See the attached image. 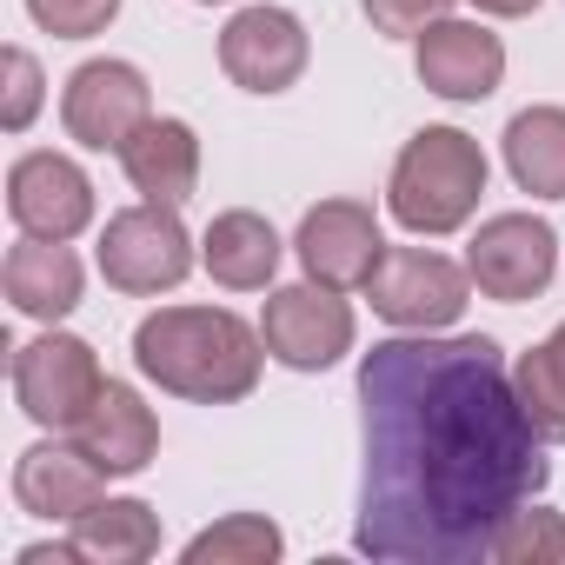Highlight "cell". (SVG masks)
Instances as JSON below:
<instances>
[{
  "label": "cell",
  "mask_w": 565,
  "mask_h": 565,
  "mask_svg": "<svg viewBox=\"0 0 565 565\" xmlns=\"http://www.w3.org/2000/svg\"><path fill=\"white\" fill-rule=\"evenodd\" d=\"M360 519L380 565H479L552 459L486 333H393L360 360Z\"/></svg>",
  "instance_id": "cell-1"
},
{
  "label": "cell",
  "mask_w": 565,
  "mask_h": 565,
  "mask_svg": "<svg viewBox=\"0 0 565 565\" xmlns=\"http://www.w3.org/2000/svg\"><path fill=\"white\" fill-rule=\"evenodd\" d=\"M266 340L233 307H160L134 327V366L147 386L186 406H233L266 373Z\"/></svg>",
  "instance_id": "cell-2"
},
{
  "label": "cell",
  "mask_w": 565,
  "mask_h": 565,
  "mask_svg": "<svg viewBox=\"0 0 565 565\" xmlns=\"http://www.w3.org/2000/svg\"><path fill=\"white\" fill-rule=\"evenodd\" d=\"M486 180H492V160L466 127H419L386 173V213L413 239H446L472 226Z\"/></svg>",
  "instance_id": "cell-3"
},
{
  "label": "cell",
  "mask_w": 565,
  "mask_h": 565,
  "mask_svg": "<svg viewBox=\"0 0 565 565\" xmlns=\"http://www.w3.org/2000/svg\"><path fill=\"white\" fill-rule=\"evenodd\" d=\"M94 266H100V279H107L114 294L153 300V294H173L180 279L200 266V239L186 233L180 206L134 200V206L107 213L100 246H94Z\"/></svg>",
  "instance_id": "cell-4"
},
{
  "label": "cell",
  "mask_w": 565,
  "mask_h": 565,
  "mask_svg": "<svg viewBox=\"0 0 565 565\" xmlns=\"http://www.w3.org/2000/svg\"><path fill=\"white\" fill-rule=\"evenodd\" d=\"M8 386H14V406L41 426V433H74L87 419V406L100 399L107 373H100V353L81 340V333H34L28 347H14L8 360Z\"/></svg>",
  "instance_id": "cell-5"
},
{
  "label": "cell",
  "mask_w": 565,
  "mask_h": 565,
  "mask_svg": "<svg viewBox=\"0 0 565 565\" xmlns=\"http://www.w3.org/2000/svg\"><path fill=\"white\" fill-rule=\"evenodd\" d=\"M366 300L393 333H452L472 300V273L466 259H446L433 246H386L380 273L366 279Z\"/></svg>",
  "instance_id": "cell-6"
},
{
  "label": "cell",
  "mask_w": 565,
  "mask_h": 565,
  "mask_svg": "<svg viewBox=\"0 0 565 565\" xmlns=\"http://www.w3.org/2000/svg\"><path fill=\"white\" fill-rule=\"evenodd\" d=\"M259 340H266V353L287 366V373H333V366L353 353L360 320H353V300H347L340 287L294 279V287H273V294H266Z\"/></svg>",
  "instance_id": "cell-7"
},
{
  "label": "cell",
  "mask_w": 565,
  "mask_h": 565,
  "mask_svg": "<svg viewBox=\"0 0 565 565\" xmlns=\"http://www.w3.org/2000/svg\"><path fill=\"white\" fill-rule=\"evenodd\" d=\"M313 67V34L294 8H273V0H253L239 8L226 28H220V74L239 87V94H287L300 87V74Z\"/></svg>",
  "instance_id": "cell-8"
},
{
  "label": "cell",
  "mask_w": 565,
  "mask_h": 565,
  "mask_svg": "<svg viewBox=\"0 0 565 565\" xmlns=\"http://www.w3.org/2000/svg\"><path fill=\"white\" fill-rule=\"evenodd\" d=\"M153 120V87L134 61H81L61 87V127L87 153H120Z\"/></svg>",
  "instance_id": "cell-9"
},
{
  "label": "cell",
  "mask_w": 565,
  "mask_h": 565,
  "mask_svg": "<svg viewBox=\"0 0 565 565\" xmlns=\"http://www.w3.org/2000/svg\"><path fill=\"white\" fill-rule=\"evenodd\" d=\"M466 273L486 300H505V307L539 300L558 273V233L539 213H492L466 239Z\"/></svg>",
  "instance_id": "cell-10"
},
{
  "label": "cell",
  "mask_w": 565,
  "mask_h": 565,
  "mask_svg": "<svg viewBox=\"0 0 565 565\" xmlns=\"http://www.w3.org/2000/svg\"><path fill=\"white\" fill-rule=\"evenodd\" d=\"M294 253H300L307 279H320V287L366 294V279L386 259V233H380V213L366 200H320L300 213Z\"/></svg>",
  "instance_id": "cell-11"
},
{
  "label": "cell",
  "mask_w": 565,
  "mask_h": 565,
  "mask_svg": "<svg viewBox=\"0 0 565 565\" xmlns=\"http://www.w3.org/2000/svg\"><path fill=\"white\" fill-rule=\"evenodd\" d=\"M100 200H94V180L81 160L54 153V147H34L8 167V220L34 239H81L94 226Z\"/></svg>",
  "instance_id": "cell-12"
},
{
  "label": "cell",
  "mask_w": 565,
  "mask_h": 565,
  "mask_svg": "<svg viewBox=\"0 0 565 565\" xmlns=\"http://www.w3.org/2000/svg\"><path fill=\"white\" fill-rule=\"evenodd\" d=\"M413 67L426 81V94L452 100V107H479L505 87V41L486 28V21H433L419 41H413Z\"/></svg>",
  "instance_id": "cell-13"
},
{
  "label": "cell",
  "mask_w": 565,
  "mask_h": 565,
  "mask_svg": "<svg viewBox=\"0 0 565 565\" xmlns=\"http://www.w3.org/2000/svg\"><path fill=\"white\" fill-rule=\"evenodd\" d=\"M107 499V472L74 446V433H47L41 446H28L14 459V505L28 519H47V525H74L87 505Z\"/></svg>",
  "instance_id": "cell-14"
},
{
  "label": "cell",
  "mask_w": 565,
  "mask_h": 565,
  "mask_svg": "<svg viewBox=\"0 0 565 565\" xmlns=\"http://www.w3.org/2000/svg\"><path fill=\"white\" fill-rule=\"evenodd\" d=\"M0 287H8V307L21 320H41V327H61L81 294H87V266L74 253V239H34L21 233L0 259Z\"/></svg>",
  "instance_id": "cell-15"
},
{
  "label": "cell",
  "mask_w": 565,
  "mask_h": 565,
  "mask_svg": "<svg viewBox=\"0 0 565 565\" xmlns=\"http://www.w3.org/2000/svg\"><path fill=\"white\" fill-rule=\"evenodd\" d=\"M74 446H81L107 479H134V472H147L153 452H160V419H153V406H147L127 380H107L100 399L87 406V419L74 426Z\"/></svg>",
  "instance_id": "cell-16"
},
{
  "label": "cell",
  "mask_w": 565,
  "mask_h": 565,
  "mask_svg": "<svg viewBox=\"0 0 565 565\" xmlns=\"http://www.w3.org/2000/svg\"><path fill=\"white\" fill-rule=\"evenodd\" d=\"M279 259H287V239H279L273 220L253 213V206H226L200 233V266L226 294H266L279 279Z\"/></svg>",
  "instance_id": "cell-17"
},
{
  "label": "cell",
  "mask_w": 565,
  "mask_h": 565,
  "mask_svg": "<svg viewBox=\"0 0 565 565\" xmlns=\"http://www.w3.org/2000/svg\"><path fill=\"white\" fill-rule=\"evenodd\" d=\"M120 173L140 200H160V206H186L193 186H200V134L173 114H153L127 147H120Z\"/></svg>",
  "instance_id": "cell-18"
},
{
  "label": "cell",
  "mask_w": 565,
  "mask_h": 565,
  "mask_svg": "<svg viewBox=\"0 0 565 565\" xmlns=\"http://www.w3.org/2000/svg\"><path fill=\"white\" fill-rule=\"evenodd\" d=\"M505 147V173L519 193L532 200H565V107L539 100V107H519L499 134Z\"/></svg>",
  "instance_id": "cell-19"
},
{
  "label": "cell",
  "mask_w": 565,
  "mask_h": 565,
  "mask_svg": "<svg viewBox=\"0 0 565 565\" xmlns=\"http://www.w3.org/2000/svg\"><path fill=\"white\" fill-rule=\"evenodd\" d=\"M67 539H74V552L87 565H147L160 552V512L147 499H134V492L127 499H100V505H87L67 525Z\"/></svg>",
  "instance_id": "cell-20"
},
{
  "label": "cell",
  "mask_w": 565,
  "mask_h": 565,
  "mask_svg": "<svg viewBox=\"0 0 565 565\" xmlns=\"http://www.w3.org/2000/svg\"><path fill=\"white\" fill-rule=\"evenodd\" d=\"M512 386H519V406L539 426V439L545 446H565V320L532 353L512 360Z\"/></svg>",
  "instance_id": "cell-21"
},
{
  "label": "cell",
  "mask_w": 565,
  "mask_h": 565,
  "mask_svg": "<svg viewBox=\"0 0 565 565\" xmlns=\"http://www.w3.org/2000/svg\"><path fill=\"white\" fill-rule=\"evenodd\" d=\"M186 565H279L287 558V532H279L266 512H226L213 525H200L180 545Z\"/></svg>",
  "instance_id": "cell-22"
},
{
  "label": "cell",
  "mask_w": 565,
  "mask_h": 565,
  "mask_svg": "<svg viewBox=\"0 0 565 565\" xmlns=\"http://www.w3.org/2000/svg\"><path fill=\"white\" fill-rule=\"evenodd\" d=\"M552 558H565V519H558L552 505L525 499V505L499 525L492 565H552Z\"/></svg>",
  "instance_id": "cell-23"
},
{
  "label": "cell",
  "mask_w": 565,
  "mask_h": 565,
  "mask_svg": "<svg viewBox=\"0 0 565 565\" xmlns=\"http://www.w3.org/2000/svg\"><path fill=\"white\" fill-rule=\"evenodd\" d=\"M28 21L54 41H94L120 21V0H28Z\"/></svg>",
  "instance_id": "cell-24"
},
{
  "label": "cell",
  "mask_w": 565,
  "mask_h": 565,
  "mask_svg": "<svg viewBox=\"0 0 565 565\" xmlns=\"http://www.w3.org/2000/svg\"><path fill=\"white\" fill-rule=\"evenodd\" d=\"M0 67H8V100H0V127H8V134H28V127L41 120V107H47V74H41V61H34L21 41L0 54Z\"/></svg>",
  "instance_id": "cell-25"
},
{
  "label": "cell",
  "mask_w": 565,
  "mask_h": 565,
  "mask_svg": "<svg viewBox=\"0 0 565 565\" xmlns=\"http://www.w3.org/2000/svg\"><path fill=\"white\" fill-rule=\"evenodd\" d=\"M459 0H360V14L373 21V34L386 41H419L433 21H446Z\"/></svg>",
  "instance_id": "cell-26"
},
{
  "label": "cell",
  "mask_w": 565,
  "mask_h": 565,
  "mask_svg": "<svg viewBox=\"0 0 565 565\" xmlns=\"http://www.w3.org/2000/svg\"><path fill=\"white\" fill-rule=\"evenodd\" d=\"M466 8L479 21H525V14H539V0H466Z\"/></svg>",
  "instance_id": "cell-27"
},
{
  "label": "cell",
  "mask_w": 565,
  "mask_h": 565,
  "mask_svg": "<svg viewBox=\"0 0 565 565\" xmlns=\"http://www.w3.org/2000/svg\"><path fill=\"white\" fill-rule=\"evenodd\" d=\"M67 558H81V552H74V539H54V545H21V552H14V565H67Z\"/></svg>",
  "instance_id": "cell-28"
},
{
  "label": "cell",
  "mask_w": 565,
  "mask_h": 565,
  "mask_svg": "<svg viewBox=\"0 0 565 565\" xmlns=\"http://www.w3.org/2000/svg\"><path fill=\"white\" fill-rule=\"evenodd\" d=\"M193 8H226V0H193Z\"/></svg>",
  "instance_id": "cell-29"
}]
</instances>
